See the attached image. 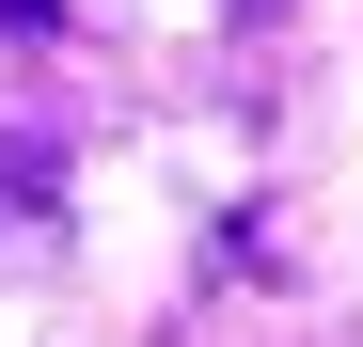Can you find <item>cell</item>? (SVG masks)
Returning <instances> with one entry per match:
<instances>
[{"instance_id": "cell-1", "label": "cell", "mask_w": 363, "mask_h": 347, "mask_svg": "<svg viewBox=\"0 0 363 347\" xmlns=\"http://www.w3.org/2000/svg\"><path fill=\"white\" fill-rule=\"evenodd\" d=\"M16 205H48V142H32V127H0V221H16Z\"/></svg>"}, {"instance_id": "cell-2", "label": "cell", "mask_w": 363, "mask_h": 347, "mask_svg": "<svg viewBox=\"0 0 363 347\" xmlns=\"http://www.w3.org/2000/svg\"><path fill=\"white\" fill-rule=\"evenodd\" d=\"M0 32H48V0H0Z\"/></svg>"}]
</instances>
